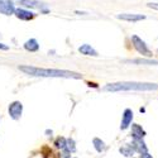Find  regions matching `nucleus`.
Here are the masks:
<instances>
[{"label": "nucleus", "instance_id": "412c9836", "mask_svg": "<svg viewBox=\"0 0 158 158\" xmlns=\"http://www.w3.org/2000/svg\"><path fill=\"white\" fill-rule=\"evenodd\" d=\"M0 49L6 51V49H9V47H8V46H5V44H3V43H0Z\"/></svg>", "mask_w": 158, "mask_h": 158}, {"label": "nucleus", "instance_id": "2eb2a0df", "mask_svg": "<svg viewBox=\"0 0 158 158\" xmlns=\"http://www.w3.org/2000/svg\"><path fill=\"white\" fill-rule=\"evenodd\" d=\"M119 151H120V153H123L124 156L129 157V156H131V154H133V152H134V148H133V147H130V146H124V147H122Z\"/></svg>", "mask_w": 158, "mask_h": 158}, {"label": "nucleus", "instance_id": "39448f33", "mask_svg": "<svg viewBox=\"0 0 158 158\" xmlns=\"http://www.w3.org/2000/svg\"><path fill=\"white\" fill-rule=\"evenodd\" d=\"M15 10L14 4L11 3V0H0V13L5 15L13 14Z\"/></svg>", "mask_w": 158, "mask_h": 158}, {"label": "nucleus", "instance_id": "6ab92c4d", "mask_svg": "<svg viewBox=\"0 0 158 158\" xmlns=\"http://www.w3.org/2000/svg\"><path fill=\"white\" fill-rule=\"evenodd\" d=\"M147 6H148V8H151V9L158 10V3H148V4H147Z\"/></svg>", "mask_w": 158, "mask_h": 158}, {"label": "nucleus", "instance_id": "f03ea898", "mask_svg": "<svg viewBox=\"0 0 158 158\" xmlns=\"http://www.w3.org/2000/svg\"><path fill=\"white\" fill-rule=\"evenodd\" d=\"M105 91H154L158 90V84L148 82H118L109 84L104 87Z\"/></svg>", "mask_w": 158, "mask_h": 158}, {"label": "nucleus", "instance_id": "423d86ee", "mask_svg": "<svg viewBox=\"0 0 158 158\" xmlns=\"http://www.w3.org/2000/svg\"><path fill=\"white\" fill-rule=\"evenodd\" d=\"M118 19H122V20H127V22H139L146 19V15H142V14H129V13H124V14H118L116 15Z\"/></svg>", "mask_w": 158, "mask_h": 158}, {"label": "nucleus", "instance_id": "7ed1b4c3", "mask_svg": "<svg viewBox=\"0 0 158 158\" xmlns=\"http://www.w3.org/2000/svg\"><path fill=\"white\" fill-rule=\"evenodd\" d=\"M131 42H133L134 48L138 51V53L146 56V57H152V51L147 47L146 42L142 41L138 35H131Z\"/></svg>", "mask_w": 158, "mask_h": 158}, {"label": "nucleus", "instance_id": "ddd939ff", "mask_svg": "<svg viewBox=\"0 0 158 158\" xmlns=\"http://www.w3.org/2000/svg\"><path fill=\"white\" fill-rule=\"evenodd\" d=\"M19 4L25 5V6H31V8H37V6L42 5V3L37 2V0H19Z\"/></svg>", "mask_w": 158, "mask_h": 158}, {"label": "nucleus", "instance_id": "f257e3e1", "mask_svg": "<svg viewBox=\"0 0 158 158\" xmlns=\"http://www.w3.org/2000/svg\"><path fill=\"white\" fill-rule=\"evenodd\" d=\"M19 70L29 76L38 77H67V78H81L80 73L66 70H51V69H39L33 66H19Z\"/></svg>", "mask_w": 158, "mask_h": 158}, {"label": "nucleus", "instance_id": "6e6552de", "mask_svg": "<svg viewBox=\"0 0 158 158\" xmlns=\"http://www.w3.org/2000/svg\"><path fill=\"white\" fill-rule=\"evenodd\" d=\"M131 119H133V111H131L130 109H127L123 114V119H122V125H120V129H127L130 123H131Z\"/></svg>", "mask_w": 158, "mask_h": 158}, {"label": "nucleus", "instance_id": "aec40b11", "mask_svg": "<svg viewBox=\"0 0 158 158\" xmlns=\"http://www.w3.org/2000/svg\"><path fill=\"white\" fill-rule=\"evenodd\" d=\"M142 158H152V156L148 152H146V153H142Z\"/></svg>", "mask_w": 158, "mask_h": 158}, {"label": "nucleus", "instance_id": "f3484780", "mask_svg": "<svg viewBox=\"0 0 158 158\" xmlns=\"http://www.w3.org/2000/svg\"><path fill=\"white\" fill-rule=\"evenodd\" d=\"M56 146L58 148H66V139L64 138H58L56 140Z\"/></svg>", "mask_w": 158, "mask_h": 158}, {"label": "nucleus", "instance_id": "0eeeda50", "mask_svg": "<svg viewBox=\"0 0 158 158\" xmlns=\"http://www.w3.org/2000/svg\"><path fill=\"white\" fill-rule=\"evenodd\" d=\"M17 18L22 19V20H31L34 18V13L29 11V10H24V9H15L14 10Z\"/></svg>", "mask_w": 158, "mask_h": 158}, {"label": "nucleus", "instance_id": "20e7f679", "mask_svg": "<svg viewBox=\"0 0 158 158\" xmlns=\"http://www.w3.org/2000/svg\"><path fill=\"white\" fill-rule=\"evenodd\" d=\"M22 110H23V105L19 101H14L9 105V115L13 119H19L22 115Z\"/></svg>", "mask_w": 158, "mask_h": 158}, {"label": "nucleus", "instance_id": "f8f14e48", "mask_svg": "<svg viewBox=\"0 0 158 158\" xmlns=\"http://www.w3.org/2000/svg\"><path fill=\"white\" fill-rule=\"evenodd\" d=\"M24 48L27 51H29V52H35V51L39 49V44H38V42L35 41V39H29V41L25 42Z\"/></svg>", "mask_w": 158, "mask_h": 158}, {"label": "nucleus", "instance_id": "9b49d317", "mask_svg": "<svg viewBox=\"0 0 158 158\" xmlns=\"http://www.w3.org/2000/svg\"><path fill=\"white\" fill-rule=\"evenodd\" d=\"M133 148H134V151H138L140 154L148 152L146 144H144V142H143L142 139H134V147H133Z\"/></svg>", "mask_w": 158, "mask_h": 158}, {"label": "nucleus", "instance_id": "1a4fd4ad", "mask_svg": "<svg viewBox=\"0 0 158 158\" xmlns=\"http://www.w3.org/2000/svg\"><path fill=\"white\" fill-rule=\"evenodd\" d=\"M78 51H80V53H82L85 56H94V57L98 56V52L90 44H82L80 48H78Z\"/></svg>", "mask_w": 158, "mask_h": 158}, {"label": "nucleus", "instance_id": "a211bd4d", "mask_svg": "<svg viewBox=\"0 0 158 158\" xmlns=\"http://www.w3.org/2000/svg\"><path fill=\"white\" fill-rule=\"evenodd\" d=\"M73 144L75 143H73L72 139H67V143H66V148H67L69 151H72L73 152L75 151V146H73Z\"/></svg>", "mask_w": 158, "mask_h": 158}, {"label": "nucleus", "instance_id": "dca6fc26", "mask_svg": "<svg viewBox=\"0 0 158 158\" xmlns=\"http://www.w3.org/2000/svg\"><path fill=\"white\" fill-rule=\"evenodd\" d=\"M134 63H142V64H158V61L156 60H140V58H137V60H133Z\"/></svg>", "mask_w": 158, "mask_h": 158}, {"label": "nucleus", "instance_id": "9d476101", "mask_svg": "<svg viewBox=\"0 0 158 158\" xmlns=\"http://www.w3.org/2000/svg\"><path fill=\"white\" fill-rule=\"evenodd\" d=\"M131 134H133V138L134 139H142L146 133H144V130L142 129L140 125L134 124L133 127H131Z\"/></svg>", "mask_w": 158, "mask_h": 158}, {"label": "nucleus", "instance_id": "4468645a", "mask_svg": "<svg viewBox=\"0 0 158 158\" xmlns=\"http://www.w3.org/2000/svg\"><path fill=\"white\" fill-rule=\"evenodd\" d=\"M94 146H95V149L98 151V152H102L104 149H105V143L101 140V139H99V138H94Z\"/></svg>", "mask_w": 158, "mask_h": 158}]
</instances>
